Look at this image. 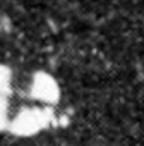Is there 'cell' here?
<instances>
[{"instance_id":"obj_4","label":"cell","mask_w":144,"mask_h":146,"mask_svg":"<svg viewBox=\"0 0 144 146\" xmlns=\"http://www.w3.org/2000/svg\"><path fill=\"white\" fill-rule=\"evenodd\" d=\"M11 122V112H9V100L5 95H0V131H7Z\"/></svg>"},{"instance_id":"obj_1","label":"cell","mask_w":144,"mask_h":146,"mask_svg":"<svg viewBox=\"0 0 144 146\" xmlns=\"http://www.w3.org/2000/svg\"><path fill=\"white\" fill-rule=\"evenodd\" d=\"M52 124H55V112L52 107H26L11 117L7 131L19 137H29L40 134Z\"/></svg>"},{"instance_id":"obj_3","label":"cell","mask_w":144,"mask_h":146,"mask_svg":"<svg viewBox=\"0 0 144 146\" xmlns=\"http://www.w3.org/2000/svg\"><path fill=\"white\" fill-rule=\"evenodd\" d=\"M12 81H14V76L11 67L5 64H0V95L9 96L12 93Z\"/></svg>"},{"instance_id":"obj_2","label":"cell","mask_w":144,"mask_h":146,"mask_svg":"<svg viewBox=\"0 0 144 146\" xmlns=\"http://www.w3.org/2000/svg\"><path fill=\"white\" fill-rule=\"evenodd\" d=\"M29 96L41 105L53 107L60 100V86L52 74L45 70H38L33 74L29 83Z\"/></svg>"}]
</instances>
